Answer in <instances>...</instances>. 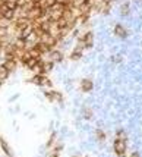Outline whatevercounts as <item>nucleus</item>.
<instances>
[{
  "label": "nucleus",
  "instance_id": "f257e3e1",
  "mask_svg": "<svg viewBox=\"0 0 142 157\" xmlns=\"http://www.w3.org/2000/svg\"><path fill=\"white\" fill-rule=\"evenodd\" d=\"M113 150H114L116 156L124 157L126 156V139L124 138H116L114 144H113Z\"/></svg>",
  "mask_w": 142,
  "mask_h": 157
},
{
  "label": "nucleus",
  "instance_id": "f03ea898",
  "mask_svg": "<svg viewBox=\"0 0 142 157\" xmlns=\"http://www.w3.org/2000/svg\"><path fill=\"white\" fill-rule=\"evenodd\" d=\"M78 43H84L85 49H92V46H94V34H92V31H86L85 34H82L78 38Z\"/></svg>",
  "mask_w": 142,
  "mask_h": 157
},
{
  "label": "nucleus",
  "instance_id": "7ed1b4c3",
  "mask_svg": "<svg viewBox=\"0 0 142 157\" xmlns=\"http://www.w3.org/2000/svg\"><path fill=\"white\" fill-rule=\"evenodd\" d=\"M44 97L49 100V101H59V103H62L63 101V95L59 93V91H54V90H46L44 93Z\"/></svg>",
  "mask_w": 142,
  "mask_h": 157
},
{
  "label": "nucleus",
  "instance_id": "20e7f679",
  "mask_svg": "<svg viewBox=\"0 0 142 157\" xmlns=\"http://www.w3.org/2000/svg\"><path fill=\"white\" fill-rule=\"evenodd\" d=\"M40 41H41V43H44L46 46H49L51 50H54L53 47H56V44L59 43V40H57L54 35H51L50 33H46V34H44V35L40 38Z\"/></svg>",
  "mask_w": 142,
  "mask_h": 157
},
{
  "label": "nucleus",
  "instance_id": "39448f33",
  "mask_svg": "<svg viewBox=\"0 0 142 157\" xmlns=\"http://www.w3.org/2000/svg\"><path fill=\"white\" fill-rule=\"evenodd\" d=\"M84 49H85L84 43H78V46L70 53V60H79L82 57V54H84Z\"/></svg>",
  "mask_w": 142,
  "mask_h": 157
},
{
  "label": "nucleus",
  "instance_id": "423d86ee",
  "mask_svg": "<svg viewBox=\"0 0 142 157\" xmlns=\"http://www.w3.org/2000/svg\"><path fill=\"white\" fill-rule=\"evenodd\" d=\"M9 72H15L16 68H18V60L16 59H11V57H5L3 63H2Z\"/></svg>",
  "mask_w": 142,
  "mask_h": 157
},
{
  "label": "nucleus",
  "instance_id": "0eeeda50",
  "mask_svg": "<svg viewBox=\"0 0 142 157\" xmlns=\"http://www.w3.org/2000/svg\"><path fill=\"white\" fill-rule=\"evenodd\" d=\"M113 33H114V35L119 37V38H126V37H127V31L124 30V27H123L122 24H116Z\"/></svg>",
  "mask_w": 142,
  "mask_h": 157
},
{
  "label": "nucleus",
  "instance_id": "6e6552de",
  "mask_svg": "<svg viewBox=\"0 0 142 157\" xmlns=\"http://www.w3.org/2000/svg\"><path fill=\"white\" fill-rule=\"evenodd\" d=\"M0 148L3 150V153L8 156V157H12L13 156V153H12V148H11V145L8 144V141L3 138V136H0Z\"/></svg>",
  "mask_w": 142,
  "mask_h": 157
},
{
  "label": "nucleus",
  "instance_id": "1a4fd4ad",
  "mask_svg": "<svg viewBox=\"0 0 142 157\" xmlns=\"http://www.w3.org/2000/svg\"><path fill=\"white\" fill-rule=\"evenodd\" d=\"M92 88H94V82L91 81V79H82L81 81V90L84 91V93H89V91H92Z\"/></svg>",
  "mask_w": 142,
  "mask_h": 157
},
{
  "label": "nucleus",
  "instance_id": "9d476101",
  "mask_svg": "<svg viewBox=\"0 0 142 157\" xmlns=\"http://www.w3.org/2000/svg\"><path fill=\"white\" fill-rule=\"evenodd\" d=\"M50 60H53L54 63H60L63 60V53L60 50H51L50 52Z\"/></svg>",
  "mask_w": 142,
  "mask_h": 157
},
{
  "label": "nucleus",
  "instance_id": "9b49d317",
  "mask_svg": "<svg viewBox=\"0 0 142 157\" xmlns=\"http://www.w3.org/2000/svg\"><path fill=\"white\" fill-rule=\"evenodd\" d=\"M46 78H47V75H34L31 82L34 85H37V87H43L46 84Z\"/></svg>",
  "mask_w": 142,
  "mask_h": 157
},
{
  "label": "nucleus",
  "instance_id": "f8f14e48",
  "mask_svg": "<svg viewBox=\"0 0 142 157\" xmlns=\"http://www.w3.org/2000/svg\"><path fill=\"white\" fill-rule=\"evenodd\" d=\"M40 62H43V59H35V57H30L28 60H27V63H25V68H28L30 71H32Z\"/></svg>",
  "mask_w": 142,
  "mask_h": 157
},
{
  "label": "nucleus",
  "instance_id": "ddd939ff",
  "mask_svg": "<svg viewBox=\"0 0 142 157\" xmlns=\"http://www.w3.org/2000/svg\"><path fill=\"white\" fill-rule=\"evenodd\" d=\"M53 68H54V62H53V60H50V59H49V60H43V69H44L46 74L51 72Z\"/></svg>",
  "mask_w": 142,
  "mask_h": 157
},
{
  "label": "nucleus",
  "instance_id": "4468645a",
  "mask_svg": "<svg viewBox=\"0 0 142 157\" xmlns=\"http://www.w3.org/2000/svg\"><path fill=\"white\" fill-rule=\"evenodd\" d=\"M63 150V145H60V144H57L50 153H49V157H59L60 156V151Z\"/></svg>",
  "mask_w": 142,
  "mask_h": 157
},
{
  "label": "nucleus",
  "instance_id": "2eb2a0df",
  "mask_svg": "<svg viewBox=\"0 0 142 157\" xmlns=\"http://www.w3.org/2000/svg\"><path fill=\"white\" fill-rule=\"evenodd\" d=\"M129 12H130V5H129V2H124V3L120 6V13H122L123 16H127Z\"/></svg>",
  "mask_w": 142,
  "mask_h": 157
},
{
  "label": "nucleus",
  "instance_id": "dca6fc26",
  "mask_svg": "<svg viewBox=\"0 0 142 157\" xmlns=\"http://www.w3.org/2000/svg\"><path fill=\"white\" fill-rule=\"evenodd\" d=\"M3 18L12 22L13 19H16V11H6V12L3 13Z\"/></svg>",
  "mask_w": 142,
  "mask_h": 157
},
{
  "label": "nucleus",
  "instance_id": "f3484780",
  "mask_svg": "<svg viewBox=\"0 0 142 157\" xmlns=\"http://www.w3.org/2000/svg\"><path fill=\"white\" fill-rule=\"evenodd\" d=\"M9 71L3 66V65H0V79H2V81H6L8 79V76H9Z\"/></svg>",
  "mask_w": 142,
  "mask_h": 157
},
{
  "label": "nucleus",
  "instance_id": "a211bd4d",
  "mask_svg": "<svg viewBox=\"0 0 142 157\" xmlns=\"http://www.w3.org/2000/svg\"><path fill=\"white\" fill-rule=\"evenodd\" d=\"M95 135H97V139H98L100 142L105 141V134H104L103 129H97V131H95Z\"/></svg>",
  "mask_w": 142,
  "mask_h": 157
},
{
  "label": "nucleus",
  "instance_id": "6ab92c4d",
  "mask_svg": "<svg viewBox=\"0 0 142 157\" xmlns=\"http://www.w3.org/2000/svg\"><path fill=\"white\" fill-rule=\"evenodd\" d=\"M82 116H84V119H91V117H92V110L88 109V107H85V109L82 110Z\"/></svg>",
  "mask_w": 142,
  "mask_h": 157
},
{
  "label": "nucleus",
  "instance_id": "aec40b11",
  "mask_svg": "<svg viewBox=\"0 0 142 157\" xmlns=\"http://www.w3.org/2000/svg\"><path fill=\"white\" fill-rule=\"evenodd\" d=\"M54 139H56V132H53L51 135H50V138H49V141H47V148H50V147H53L54 145Z\"/></svg>",
  "mask_w": 142,
  "mask_h": 157
},
{
  "label": "nucleus",
  "instance_id": "412c9836",
  "mask_svg": "<svg viewBox=\"0 0 142 157\" xmlns=\"http://www.w3.org/2000/svg\"><path fill=\"white\" fill-rule=\"evenodd\" d=\"M111 62H113V63H120V62H122V56H120V54L111 56Z\"/></svg>",
  "mask_w": 142,
  "mask_h": 157
},
{
  "label": "nucleus",
  "instance_id": "4be33fe9",
  "mask_svg": "<svg viewBox=\"0 0 142 157\" xmlns=\"http://www.w3.org/2000/svg\"><path fill=\"white\" fill-rule=\"evenodd\" d=\"M116 138H124V139H126V134H124V131H123V129H119V131L116 132Z\"/></svg>",
  "mask_w": 142,
  "mask_h": 157
},
{
  "label": "nucleus",
  "instance_id": "5701e85b",
  "mask_svg": "<svg viewBox=\"0 0 142 157\" xmlns=\"http://www.w3.org/2000/svg\"><path fill=\"white\" fill-rule=\"evenodd\" d=\"M129 157H141V154H139V153H136V151H135V153H132V154H130V156H129Z\"/></svg>",
  "mask_w": 142,
  "mask_h": 157
},
{
  "label": "nucleus",
  "instance_id": "b1692460",
  "mask_svg": "<svg viewBox=\"0 0 142 157\" xmlns=\"http://www.w3.org/2000/svg\"><path fill=\"white\" fill-rule=\"evenodd\" d=\"M82 2H85V3H92L94 0H82Z\"/></svg>",
  "mask_w": 142,
  "mask_h": 157
},
{
  "label": "nucleus",
  "instance_id": "393cba45",
  "mask_svg": "<svg viewBox=\"0 0 142 157\" xmlns=\"http://www.w3.org/2000/svg\"><path fill=\"white\" fill-rule=\"evenodd\" d=\"M2 53H3V50H0V57H2Z\"/></svg>",
  "mask_w": 142,
  "mask_h": 157
},
{
  "label": "nucleus",
  "instance_id": "a878e982",
  "mask_svg": "<svg viewBox=\"0 0 142 157\" xmlns=\"http://www.w3.org/2000/svg\"><path fill=\"white\" fill-rule=\"evenodd\" d=\"M2 84H3V81H2V79H0V87H2Z\"/></svg>",
  "mask_w": 142,
  "mask_h": 157
}]
</instances>
